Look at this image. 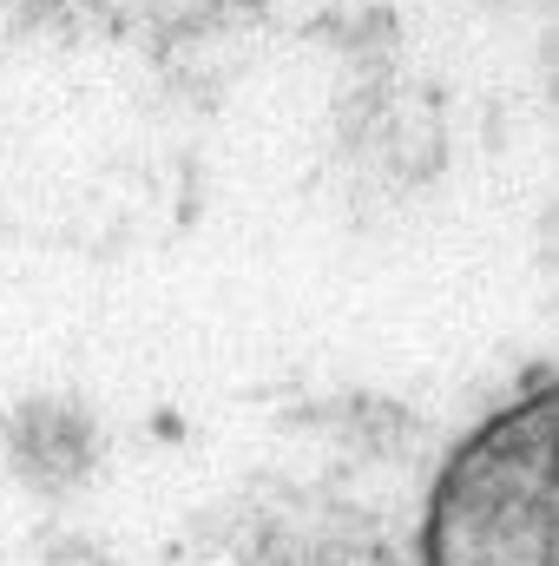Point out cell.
Segmentation results:
<instances>
[{
    "label": "cell",
    "instance_id": "6da1fadb",
    "mask_svg": "<svg viewBox=\"0 0 559 566\" xmlns=\"http://www.w3.org/2000/svg\"><path fill=\"white\" fill-rule=\"evenodd\" d=\"M434 566H553V416L547 396L494 422L441 481Z\"/></svg>",
    "mask_w": 559,
    "mask_h": 566
}]
</instances>
